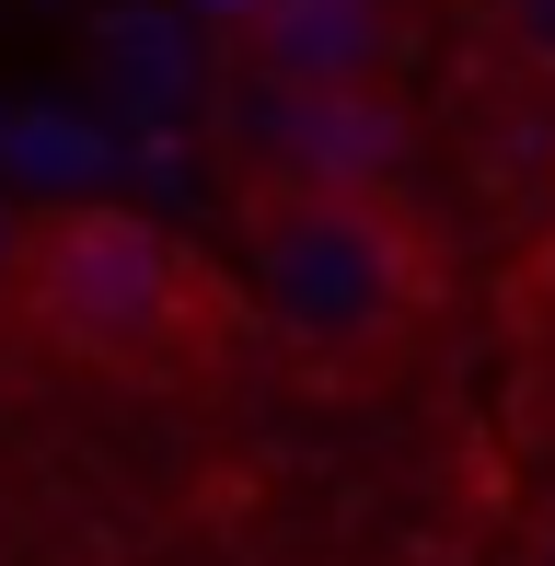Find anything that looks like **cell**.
I'll return each mask as SVG.
<instances>
[{
  "label": "cell",
  "mask_w": 555,
  "mask_h": 566,
  "mask_svg": "<svg viewBox=\"0 0 555 566\" xmlns=\"http://www.w3.org/2000/svg\"><path fill=\"white\" fill-rule=\"evenodd\" d=\"M0 301L46 358L139 381V394H197L255 347V301L197 243H174L139 209H105V197L23 220L12 254H0Z\"/></svg>",
  "instance_id": "cell-1"
},
{
  "label": "cell",
  "mask_w": 555,
  "mask_h": 566,
  "mask_svg": "<svg viewBox=\"0 0 555 566\" xmlns=\"http://www.w3.org/2000/svg\"><path fill=\"white\" fill-rule=\"evenodd\" d=\"M232 82H394L406 0H220Z\"/></svg>",
  "instance_id": "cell-4"
},
{
  "label": "cell",
  "mask_w": 555,
  "mask_h": 566,
  "mask_svg": "<svg viewBox=\"0 0 555 566\" xmlns=\"http://www.w3.org/2000/svg\"><path fill=\"white\" fill-rule=\"evenodd\" d=\"M486 35H498V59H510L533 93H555V0H498Z\"/></svg>",
  "instance_id": "cell-5"
},
{
  "label": "cell",
  "mask_w": 555,
  "mask_h": 566,
  "mask_svg": "<svg viewBox=\"0 0 555 566\" xmlns=\"http://www.w3.org/2000/svg\"><path fill=\"white\" fill-rule=\"evenodd\" d=\"M255 313L301 358H394L440 313V231L406 186H232Z\"/></svg>",
  "instance_id": "cell-2"
},
{
  "label": "cell",
  "mask_w": 555,
  "mask_h": 566,
  "mask_svg": "<svg viewBox=\"0 0 555 566\" xmlns=\"http://www.w3.org/2000/svg\"><path fill=\"white\" fill-rule=\"evenodd\" d=\"M544 266H555V197H544Z\"/></svg>",
  "instance_id": "cell-6"
},
{
  "label": "cell",
  "mask_w": 555,
  "mask_h": 566,
  "mask_svg": "<svg viewBox=\"0 0 555 566\" xmlns=\"http://www.w3.org/2000/svg\"><path fill=\"white\" fill-rule=\"evenodd\" d=\"M232 186H406L417 116L394 82H232Z\"/></svg>",
  "instance_id": "cell-3"
}]
</instances>
